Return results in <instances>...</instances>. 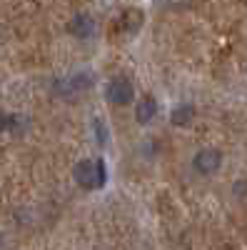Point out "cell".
<instances>
[{
	"mask_svg": "<svg viewBox=\"0 0 247 250\" xmlns=\"http://www.w3.org/2000/svg\"><path fill=\"white\" fill-rule=\"evenodd\" d=\"M220 168H222V153H220L217 148H200V150L192 155V170H195L197 175L210 178V175H215Z\"/></svg>",
	"mask_w": 247,
	"mask_h": 250,
	"instance_id": "3",
	"label": "cell"
},
{
	"mask_svg": "<svg viewBox=\"0 0 247 250\" xmlns=\"http://www.w3.org/2000/svg\"><path fill=\"white\" fill-rule=\"evenodd\" d=\"M195 115H197L195 105H190V103H180V105H175L172 113H170V123L175 125V128H188V125H192Z\"/></svg>",
	"mask_w": 247,
	"mask_h": 250,
	"instance_id": "7",
	"label": "cell"
},
{
	"mask_svg": "<svg viewBox=\"0 0 247 250\" xmlns=\"http://www.w3.org/2000/svg\"><path fill=\"white\" fill-rule=\"evenodd\" d=\"M93 133H95V140L100 148H108L110 145V130H108V123L102 118H93Z\"/></svg>",
	"mask_w": 247,
	"mask_h": 250,
	"instance_id": "8",
	"label": "cell"
},
{
	"mask_svg": "<svg viewBox=\"0 0 247 250\" xmlns=\"http://www.w3.org/2000/svg\"><path fill=\"white\" fill-rule=\"evenodd\" d=\"M160 5L170 10H182V8H190L192 0H160Z\"/></svg>",
	"mask_w": 247,
	"mask_h": 250,
	"instance_id": "9",
	"label": "cell"
},
{
	"mask_svg": "<svg viewBox=\"0 0 247 250\" xmlns=\"http://www.w3.org/2000/svg\"><path fill=\"white\" fill-rule=\"evenodd\" d=\"M105 98H108L110 105H117V108H122V105H133V103H135V85L130 83V78L117 75V78H113V80L108 83Z\"/></svg>",
	"mask_w": 247,
	"mask_h": 250,
	"instance_id": "2",
	"label": "cell"
},
{
	"mask_svg": "<svg viewBox=\"0 0 247 250\" xmlns=\"http://www.w3.org/2000/svg\"><path fill=\"white\" fill-rule=\"evenodd\" d=\"M157 115V100L152 95H142L137 103H135V120L137 125H148L152 123Z\"/></svg>",
	"mask_w": 247,
	"mask_h": 250,
	"instance_id": "6",
	"label": "cell"
},
{
	"mask_svg": "<svg viewBox=\"0 0 247 250\" xmlns=\"http://www.w3.org/2000/svg\"><path fill=\"white\" fill-rule=\"evenodd\" d=\"M73 178L82 190H100L108 183V165L102 158H82L73 165Z\"/></svg>",
	"mask_w": 247,
	"mask_h": 250,
	"instance_id": "1",
	"label": "cell"
},
{
	"mask_svg": "<svg viewBox=\"0 0 247 250\" xmlns=\"http://www.w3.org/2000/svg\"><path fill=\"white\" fill-rule=\"evenodd\" d=\"M142 23H145V13H142L140 8H128V10H122V15H120V30L125 33L128 38L137 35L142 30Z\"/></svg>",
	"mask_w": 247,
	"mask_h": 250,
	"instance_id": "5",
	"label": "cell"
},
{
	"mask_svg": "<svg viewBox=\"0 0 247 250\" xmlns=\"http://www.w3.org/2000/svg\"><path fill=\"white\" fill-rule=\"evenodd\" d=\"M8 123H10V113L0 110V133H8Z\"/></svg>",
	"mask_w": 247,
	"mask_h": 250,
	"instance_id": "10",
	"label": "cell"
},
{
	"mask_svg": "<svg viewBox=\"0 0 247 250\" xmlns=\"http://www.w3.org/2000/svg\"><path fill=\"white\" fill-rule=\"evenodd\" d=\"M68 33L75 38V40H93L97 35V23L90 13H77L70 18L68 23Z\"/></svg>",
	"mask_w": 247,
	"mask_h": 250,
	"instance_id": "4",
	"label": "cell"
}]
</instances>
